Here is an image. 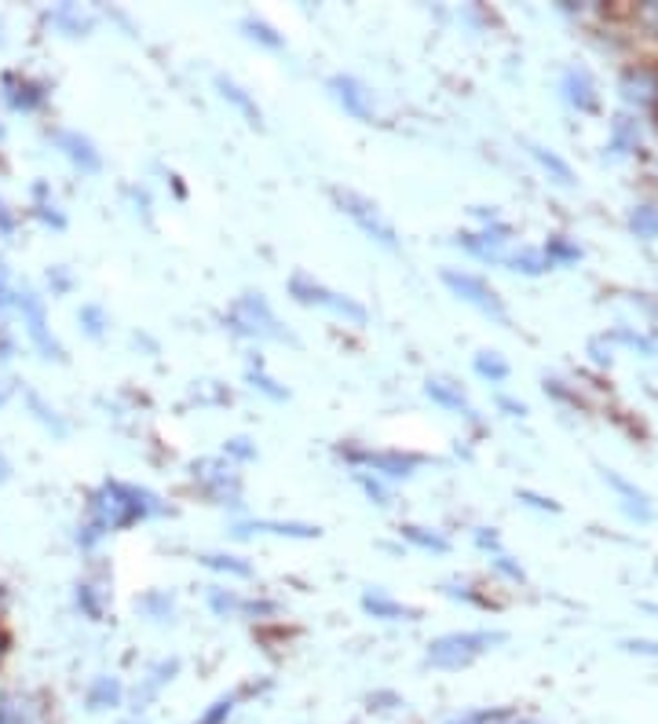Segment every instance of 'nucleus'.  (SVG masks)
I'll list each match as a JSON object with an SVG mask.
<instances>
[{
    "label": "nucleus",
    "mask_w": 658,
    "mask_h": 724,
    "mask_svg": "<svg viewBox=\"0 0 658 724\" xmlns=\"http://www.w3.org/2000/svg\"><path fill=\"white\" fill-rule=\"evenodd\" d=\"M29 407H34V410H37V417H41V421H45V425H52V428L59 432V436H63V421H59V417H55V410H48V407H45V402H41V399H37V396H29Z\"/></svg>",
    "instance_id": "36"
},
{
    "label": "nucleus",
    "mask_w": 658,
    "mask_h": 724,
    "mask_svg": "<svg viewBox=\"0 0 658 724\" xmlns=\"http://www.w3.org/2000/svg\"><path fill=\"white\" fill-rule=\"evenodd\" d=\"M88 509H92V520L88 523H92L99 535H106V530H122L139 520H147L151 512H157V501L154 495H147V490L139 487H128V483H106Z\"/></svg>",
    "instance_id": "1"
},
{
    "label": "nucleus",
    "mask_w": 658,
    "mask_h": 724,
    "mask_svg": "<svg viewBox=\"0 0 658 724\" xmlns=\"http://www.w3.org/2000/svg\"><path fill=\"white\" fill-rule=\"evenodd\" d=\"M502 407H505V410H513V414H520V417L527 414V407H523V402H513V399H502Z\"/></svg>",
    "instance_id": "48"
},
{
    "label": "nucleus",
    "mask_w": 658,
    "mask_h": 724,
    "mask_svg": "<svg viewBox=\"0 0 658 724\" xmlns=\"http://www.w3.org/2000/svg\"><path fill=\"white\" fill-rule=\"evenodd\" d=\"M253 530H267V535H282V538H318V527L312 523H282V520H253V523H242V527L235 530L238 538L253 535Z\"/></svg>",
    "instance_id": "12"
},
{
    "label": "nucleus",
    "mask_w": 658,
    "mask_h": 724,
    "mask_svg": "<svg viewBox=\"0 0 658 724\" xmlns=\"http://www.w3.org/2000/svg\"><path fill=\"white\" fill-rule=\"evenodd\" d=\"M15 304V289H12V275H8V267L0 264V311Z\"/></svg>",
    "instance_id": "37"
},
{
    "label": "nucleus",
    "mask_w": 658,
    "mask_h": 724,
    "mask_svg": "<svg viewBox=\"0 0 658 724\" xmlns=\"http://www.w3.org/2000/svg\"><path fill=\"white\" fill-rule=\"evenodd\" d=\"M289 294H293V300H301V304H307V308H326V311H333V315L355 322V326H363V322L370 319L358 300L344 297V294H333V289L322 286V282H315L312 275H304V271H296V275L289 278Z\"/></svg>",
    "instance_id": "3"
},
{
    "label": "nucleus",
    "mask_w": 658,
    "mask_h": 724,
    "mask_svg": "<svg viewBox=\"0 0 658 724\" xmlns=\"http://www.w3.org/2000/svg\"><path fill=\"white\" fill-rule=\"evenodd\" d=\"M531 154L537 158V165L548 168V173L556 176V184H564V187H571V184H574L571 165H567V161H564L560 154H553V150H545V147H537V143H531Z\"/></svg>",
    "instance_id": "20"
},
{
    "label": "nucleus",
    "mask_w": 658,
    "mask_h": 724,
    "mask_svg": "<svg viewBox=\"0 0 658 724\" xmlns=\"http://www.w3.org/2000/svg\"><path fill=\"white\" fill-rule=\"evenodd\" d=\"M0 45H4V34H0Z\"/></svg>",
    "instance_id": "52"
},
{
    "label": "nucleus",
    "mask_w": 658,
    "mask_h": 724,
    "mask_svg": "<svg viewBox=\"0 0 658 724\" xmlns=\"http://www.w3.org/2000/svg\"><path fill=\"white\" fill-rule=\"evenodd\" d=\"M249 380H253V388H261L264 396H271V399H286V388H278L271 377L267 374H256V370H249Z\"/></svg>",
    "instance_id": "35"
},
{
    "label": "nucleus",
    "mask_w": 658,
    "mask_h": 724,
    "mask_svg": "<svg viewBox=\"0 0 658 724\" xmlns=\"http://www.w3.org/2000/svg\"><path fill=\"white\" fill-rule=\"evenodd\" d=\"M216 88H219V96L227 99V103H235L238 110H242V114L249 117V125H261V107L253 103V99H249L242 88L235 85V80H227V77H216Z\"/></svg>",
    "instance_id": "18"
},
{
    "label": "nucleus",
    "mask_w": 658,
    "mask_h": 724,
    "mask_svg": "<svg viewBox=\"0 0 658 724\" xmlns=\"http://www.w3.org/2000/svg\"><path fill=\"white\" fill-rule=\"evenodd\" d=\"M604 479L611 483L618 495L625 498V512H630V516H636V520H651V505H647V495H644V490H636L630 479H622V476H618V472H611V469H604Z\"/></svg>",
    "instance_id": "16"
},
{
    "label": "nucleus",
    "mask_w": 658,
    "mask_h": 724,
    "mask_svg": "<svg viewBox=\"0 0 658 724\" xmlns=\"http://www.w3.org/2000/svg\"><path fill=\"white\" fill-rule=\"evenodd\" d=\"M45 85L34 77H18V74H8L4 77V99L12 110H37L45 103Z\"/></svg>",
    "instance_id": "11"
},
{
    "label": "nucleus",
    "mask_w": 658,
    "mask_h": 724,
    "mask_svg": "<svg viewBox=\"0 0 658 724\" xmlns=\"http://www.w3.org/2000/svg\"><path fill=\"white\" fill-rule=\"evenodd\" d=\"M398 535L410 541V546L425 549V552H446V549H451V541H446L443 535H435V530H428V527H417V523H406V527H398Z\"/></svg>",
    "instance_id": "19"
},
{
    "label": "nucleus",
    "mask_w": 658,
    "mask_h": 724,
    "mask_svg": "<svg viewBox=\"0 0 658 724\" xmlns=\"http://www.w3.org/2000/svg\"><path fill=\"white\" fill-rule=\"evenodd\" d=\"M641 18H644V26H651L655 34H658V4H647L644 12H641Z\"/></svg>",
    "instance_id": "44"
},
{
    "label": "nucleus",
    "mask_w": 658,
    "mask_h": 724,
    "mask_svg": "<svg viewBox=\"0 0 658 724\" xmlns=\"http://www.w3.org/2000/svg\"><path fill=\"white\" fill-rule=\"evenodd\" d=\"M8 472H12V469H8V461H4V454H0V483H4V479H8Z\"/></svg>",
    "instance_id": "49"
},
{
    "label": "nucleus",
    "mask_w": 658,
    "mask_h": 724,
    "mask_svg": "<svg viewBox=\"0 0 658 724\" xmlns=\"http://www.w3.org/2000/svg\"><path fill=\"white\" fill-rule=\"evenodd\" d=\"M425 391H428V399L439 402V407L454 410V414L472 417V407H468V399L461 396V388H454V385H451V380H428Z\"/></svg>",
    "instance_id": "17"
},
{
    "label": "nucleus",
    "mask_w": 658,
    "mask_h": 724,
    "mask_svg": "<svg viewBox=\"0 0 658 724\" xmlns=\"http://www.w3.org/2000/svg\"><path fill=\"white\" fill-rule=\"evenodd\" d=\"M476 541H480L483 549H497V535H486V530H480V535H476Z\"/></svg>",
    "instance_id": "47"
},
{
    "label": "nucleus",
    "mask_w": 658,
    "mask_h": 724,
    "mask_svg": "<svg viewBox=\"0 0 658 724\" xmlns=\"http://www.w3.org/2000/svg\"><path fill=\"white\" fill-rule=\"evenodd\" d=\"M363 611H366V615H374V619H384V622H403V619H414V615H417L414 608H403V603L392 600V597H388V592H381V589L366 592V597H363Z\"/></svg>",
    "instance_id": "14"
},
{
    "label": "nucleus",
    "mask_w": 658,
    "mask_h": 724,
    "mask_svg": "<svg viewBox=\"0 0 658 724\" xmlns=\"http://www.w3.org/2000/svg\"><path fill=\"white\" fill-rule=\"evenodd\" d=\"M15 308L23 311V326H26V334H29V340H34V348L41 351L45 359H59L63 362L66 359V351H63V345L52 337V326H48V311H45V300L34 294V289H18L15 294Z\"/></svg>",
    "instance_id": "5"
},
{
    "label": "nucleus",
    "mask_w": 658,
    "mask_h": 724,
    "mask_svg": "<svg viewBox=\"0 0 658 724\" xmlns=\"http://www.w3.org/2000/svg\"><path fill=\"white\" fill-rule=\"evenodd\" d=\"M508 238V227H486L480 230V235H457V246H465L472 257L480 260H497V253H502V241Z\"/></svg>",
    "instance_id": "13"
},
{
    "label": "nucleus",
    "mask_w": 658,
    "mask_h": 724,
    "mask_svg": "<svg viewBox=\"0 0 658 724\" xmlns=\"http://www.w3.org/2000/svg\"><path fill=\"white\" fill-rule=\"evenodd\" d=\"M143 608L151 611L154 619H168L173 615V597H165V592H151V597L143 600Z\"/></svg>",
    "instance_id": "32"
},
{
    "label": "nucleus",
    "mask_w": 658,
    "mask_h": 724,
    "mask_svg": "<svg viewBox=\"0 0 658 724\" xmlns=\"http://www.w3.org/2000/svg\"><path fill=\"white\" fill-rule=\"evenodd\" d=\"M0 359H12V337H8L4 326H0Z\"/></svg>",
    "instance_id": "45"
},
{
    "label": "nucleus",
    "mask_w": 658,
    "mask_h": 724,
    "mask_svg": "<svg viewBox=\"0 0 658 724\" xmlns=\"http://www.w3.org/2000/svg\"><path fill=\"white\" fill-rule=\"evenodd\" d=\"M564 92H567V103H574L578 110H585V114H593L596 110V92H593V80H590L585 70H567Z\"/></svg>",
    "instance_id": "15"
},
{
    "label": "nucleus",
    "mask_w": 658,
    "mask_h": 724,
    "mask_svg": "<svg viewBox=\"0 0 658 724\" xmlns=\"http://www.w3.org/2000/svg\"><path fill=\"white\" fill-rule=\"evenodd\" d=\"M508 267L523 271V275H542V271L553 267V264H548V257L542 253V249H523V253L508 257Z\"/></svg>",
    "instance_id": "23"
},
{
    "label": "nucleus",
    "mask_w": 658,
    "mask_h": 724,
    "mask_svg": "<svg viewBox=\"0 0 658 724\" xmlns=\"http://www.w3.org/2000/svg\"><path fill=\"white\" fill-rule=\"evenodd\" d=\"M505 633H491V629H476V633H446L428 644V662L439 670H461L468 662H476L480 656L502 644Z\"/></svg>",
    "instance_id": "2"
},
{
    "label": "nucleus",
    "mask_w": 658,
    "mask_h": 724,
    "mask_svg": "<svg viewBox=\"0 0 658 724\" xmlns=\"http://www.w3.org/2000/svg\"><path fill=\"white\" fill-rule=\"evenodd\" d=\"M235 702H238L235 696H231V699H219V702H213V710H208L205 717L198 721V724H227V717H231V713H235Z\"/></svg>",
    "instance_id": "31"
},
{
    "label": "nucleus",
    "mask_w": 658,
    "mask_h": 724,
    "mask_svg": "<svg viewBox=\"0 0 658 724\" xmlns=\"http://www.w3.org/2000/svg\"><path fill=\"white\" fill-rule=\"evenodd\" d=\"M231 322L235 334H245V337H275V340H286V329H278V319L271 315V308H267V300L261 294H245L238 297V304L231 308Z\"/></svg>",
    "instance_id": "7"
},
{
    "label": "nucleus",
    "mask_w": 658,
    "mask_h": 724,
    "mask_svg": "<svg viewBox=\"0 0 658 724\" xmlns=\"http://www.w3.org/2000/svg\"><path fill=\"white\" fill-rule=\"evenodd\" d=\"M202 563H205V567H213V571H224V575H235V578H249V575H253V567H249L245 560L224 557V552H205Z\"/></svg>",
    "instance_id": "22"
},
{
    "label": "nucleus",
    "mask_w": 658,
    "mask_h": 724,
    "mask_svg": "<svg viewBox=\"0 0 658 724\" xmlns=\"http://www.w3.org/2000/svg\"><path fill=\"white\" fill-rule=\"evenodd\" d=\"M476 374L486 377V380H505L508 362L497 355V351H480V355H476Z\"/></svg>",
    "instance_id": "24"
},
{
    "label": "nucleus",
    "mask_w": 658,
    "mask_h": 724,
    "mask_svg": "<svg viewBox=\"0 0 658 724\" xmlns=\"http://www.w3.org/2000/svg\"><path fill=\"white\" fill-rule=\"evenodd\" d=\"M227 454L238 458V461H249L253 458V447H249V439H231L227 442Z\"/></svg>",
    "instance_id": "39"
},
{
    "label": "nucleus",
    "mask_w": 658,
    "mask_h": 724,
    "mask_svg": "<svg viewBox=\"0 0 658 724\" xmlns=\"http://www.w3.org/2000/svg\"><path fill=\"white\" fill-rule=\"evenodd\" d=\"M520 498H523V501H531V505H537V509H548V512L560 509V505H556V501H548V498H542V495H531V490H520Z\"/></svg>",
    "instance_id": "43"
},
{
    "label": "nucleus",
    "mask_w": 658,
    "mask_h": 724,
    "mask_svg": "<svg viewBox=\"0 0 658 724\" xmlns=\"http://www.w3.org/2000/svg\"><path fill=\"white\" fill-rule=\"evenodd\" d=\"M52 23L63 26L69 37H81V34H88V26H92L81 12H74V8H59V12H52Z\"/></svg>",
    "instance_id": "26"
},
{
    "label": "nucleus",
    "mask_w": 658,
    "mask_h": 724,
    "mask_svg": "<svg viewBox=\"0 0 658 724\" xmlns=\"http://www.w3.org/2000/svg\"><path fill=\"white\" fill-rule=\"evenodd\" d=\"M12 230H15V213L0 201V235H12Z\"/></svg>",
    "instance_id": "42"
},
{
    "label": "nucleus",
    "mask_w": 658,
    "mask_h": 724,
    "mask_svg": "<svg viewBox=\"0 0 658 724\" xmlns=\"http://www.w3.org/2000/svg\"><path fill=\"white\" fill-rule=\"evenodd\" d=\"M333 201H337V205H341V213H344L347 220H352V224H355L358 230H363L366 238H374V241H377V246H384V249H395V246H398L395 227L381 216V209H377L370 198L355 195V190L333 187Z\"/></svg>",
    "instance_id": "4"
},
{
    "label": "nucleus",
    "mask_w": 658,
    "mask_h": 724,
    "mask_svg": "<svg viewBox=\"0 0 658 724\" xmlns=\"http://www.w3.org/2000/svg\"><path fill=\"white\" fill-rule=\"evenodd\" d=\"M4 651H8V640L0 637V662H4Z\"/></svg>",
    "instance_id": "50"
},
{
    "label": "nucleus",
    "mask_w": 658,
    "mask_h": 724,
    "mask_svg": "<svg viewBox=\"0 0 658 724\" xmlns=\"http://www.w3.org/2000/svg\"><path fill=\"white\" fill-rule=\"evenodd\" d=\"M81 326H85V334H88V337H103V326H106L103 308L85 304V308H81Z\"/></svg>",
    "instance_id": "30"
},
{
    "label": "nucleus",
    "mask_w": 658,
    "mask_h": 724,
    "mask_svg": "<svg viewBox=\"0 0 658 724\" xmlns=\"http://www.w3.org/2000/svg\"><path fill=\"white\" fill-rule=\"evenodd\" d=\"M208 608H213L216 615H242L245 600H238L235 592H227V589H213L208 592Z\"/></svg>",
    "instance_id": "27"
},
{
    "label": "nucleus",
    "mask_w": 658,
    "mask_h": 724,
    "mask_svg": "<svg viewBox=\"0 0 658 724\" xmlns=\"http://www.w3.org/2000/svg\"><path fill=\"white\" fill-rule=\"evenodd\" d=\"M494 567L502 571V575H508V578H513V582H523V571L516 567V563L508 560V557H497V560H494Z\"/></svg>",
    "instance_id": "40"
},
{
    "label": "nucleus",
    "mask_w": 658,
    "mask_h": 724,
    "mask_svg": "<svg viewBox=\"0 0 658 724\" xmlns=\"http://www.w3.org/2000/svg\"><path fill=\"white\" fill-rule=\"evenodd\" d=\"M355 479H358V487H363L366 495H370V501H377V505H388V490L381 487V483L370 479L366 472H355Z\"/></svg>",
    "instance_id": "33"
},
{
    "label": "nucleus",
    "mask_w": 658,
    "mask_h": 724,
    "mask_svg": "<svg viewBox=\"0 0 658 724\" xmlns=\"http://www.w3.org/2000/svg\"><path fill=\"white\" fill-rule=\"evenodd\" d=\"M630 651H647V656H658V644H647V640H633Z\"/></svg>",
    "instance_id": "46"
},
{
    "label": "nucleus",
    "mask_w": 658,
    "mask_h": 724,
    "mask_svg": "<svg viewBox=\"0 0 658 724\" xmlns=\"http://www.w3.org/2000/svg\"><path fill=\"white\" fill-rule=\"evenodd\" d=\"M0 402H4V391H0Z\"/></svg>",
    "instance_id": "51"
},
{
    "label": "nucleus",
    "mask_w": 658,
    "mask_h": 724,
    "mask_svg": "<svg viewBox=\"0 0 658 724\" xmlns=\"http://www.w3.org/2000/svg\"><path fill=\"white\" fill-rule=\"evenodd\" d=\"M77 603L85 608V615L88 619H103V608H99V600H96V589L92 586H81L77 589Z\"/></svg>",
    "instance_id": "34"
},
{
    "label": "nucleus",
    "mask_w": 658,
    "mask_h": 724,
    "mask_svg": "<svg viewBox=\"0 0 658 724\" xmlns=\"http://www.w3.org/2000/svg\"><path fill=\"white\" fill-rule=\"evenodd\" d=\"M329 92H333V99L352 117L374 121V96H370V88H366L363 80H355V77H347V74H333V77H329Z\"/></svg>",
    "instance_id": "9"
},
{
    "label": "nucleus",
    "mask_w": 658,
    "mask_h": 724,
    "mask_svg": "<svg viewBox=\"0 0 658 724\" xmlns=\"http://www.w3.org/2000/svg\"><path fill=\"white\" fill-rule=\"evenodd\" d=\"M630 227L636 230V238H658V209H655V205L633 209Z\"/></svg>",
    "instance_id": "25"
},
{
    "label": "nucleus",
    "mask_w": 658,
    "mask_h": 724,
    "mask_svg": "<svg viewBox=\"0 0 658 724\" xmlns=\"http://www.w3.org/2000/svg\"><path fill=\"white\" fill-rule=\"evenodd\" d=\"M542 253L548 257V264H556V260H564V264H571V260L582 257V249L571 246L567 238H548V246L542 249Z\"/></svg>",
    "instance_id": "29"
},
{
    "label": "nucleus",
    "mask_w": 658,
    "mask_h": 724,
    "mask_svg": "<svg viewBox=\"0 0 658 724\" xmlns=\"http://www.w3.org/2000/svg\"><path fill=\"white\" fill-rule=\"evenodd\" d=\"M443 286L451 289L454 297H461L465 304L480 308L483 315H491L494 322L508 326V311H505V304H502V297H497L483 278L468 275V271H451V267H446V271H443Z\"/></svg>",
    "instance_id": "6"
},
{
    "label": "nucleus",
    "mask_w": 658,
    "mask_h": 724,
    "mask_svg": "<svg viewBox=\"0 0 658 724\" xmlns=\"http://www.w3.org/2000/svg\"><path fill=\"white\" fill-rule=\"evenodd\" d=\"M55 147L63 150V154L74 161L81 173H99V165H103V158H99V150L92 147V139H85L81 133H55Z\"/></svg>",
    "instance_id": "10"
},
{
    "label": "nucleus",
    "mask_w": 658,
    "mask_h": 724,
    "mask_svg": "<svg viewBox=\"0 0 658 724\" xmlns=\"http://www.w3.org/2000/svg\"><path fill=\"white\" fill-rule=\"evenodd\" d=\"M48 282H52L55 294H66V289H69V275H66L63 267H52V271H48Z\"/></svg>",
    "instance_id": "41"
},
{
    "label": "nucleus",
    "mask_w": 658,
    "mask_h": 724,
    "mask_svg": "<svg viewBox=\"0 0 658 724\" xmlns=\"http://www.w3.org/2000/svg\"><path fill=\"white\" fill-rule=\"evenodd\" d=\"M37 213H41V220H48L52 227H66V216L59 213L55 205H48V201H41V205H37Z\"/></svg>",
    "instance_id": "38"
},
{
    "label": "nucleus",
    "mask_w": 658,
    "mask_h": 724,
    "mask_svg": "<svg viewBox=\"0 0 658 724\" xmlns=\"http://www.w3.org/2000/svg\"><path fill=\"white\" fill-rule=\"evenodd\" d=\"M242 29L253 40H261L264 48H282V37H278L267 23H261V18H242Z\"/></svg>",
    "instance_id": "28"
},
{
    "label": "nucleus",
    "mask_w": 658,
    "mask_h": 724,
    "mask_svg": "<svg viewBox=\"0 0 658 724\" xmlns=\"http://www.w3.org/2000/svg\"><path fill=\"white\" fill-rule=\"evenodd\" d=\"M122 702V684L114 677H99L92 684V691H88V707L92 710H106V707H117Z\"/></svg>",
    "instance_id": "21"
},
{
    "label": "nucleus",
    "mask_w": 658,
    "mask_h": 724,
    "mask_svg": "<svg viewBox=\"0 0 658 724\" xmlns=\"http://www.w3.org/2000/svg\"><path fill=\"white\" fill-rule=\"evenodd\" d=\"M352 465L374 469L388 479H406L425 465L421 454H403V450H341Z\"/></svg>",
    "instance_id": "8"
}]
</instances>
